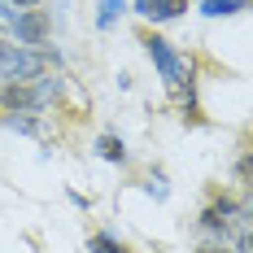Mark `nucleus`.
Returning <instances> with one entry per match:
<instances>
[{"instance_id":"nucleus-7","label":"nucleus","mask_w":253,"mask_h":253,"mask_svg":"<svg viewBox=\"0 0 253 253\" xmlns=\"http://www.w3.org/2000/svg\"><path fill=\"white\" fill-rule=\"evenodd\" d=\"M249 0H201V13L205 18H231V13H245Z\"/></svg>"},{"instance_id":"nucleus-4","label":"nucleus","mask_w":253,"mask_h":253,"mask_svg":"<svg viewBox=\"0 0 253 253\" xmlns=\"http://www.w3.org/2000/svg\"><path fill=\"white\" fill-rule=\"evenodd\" d=\"M48 70L44 52L40 48H18V44H4L0 48V79L4 83H31Z\"/></svg>"},{"instance_id":"nucleus-9","label":"nucleus","mask_w":253,"mask_h":253,"mask_svg":"<svg viewBox=\"0 0 253 253\" xmlns=\"http://www.w3.org/2000/svg\"><path fill=\"white\" fill-rule=\"evenodd\" d=\"M0 123L22 131V135H40V114H0Z\"/></svg>"},{"instance_id":"nucleus-13","label":"nucleus","mask_w":253,"mask_h":253,"mask_svg":"<svg viewBox=\"0 0 253 253\" xmlns=\"http://www.w3.org/2000/svg\"><path fill=\"white\" fill-rule=\"evenodd\" d=\"M236 179H240V183L249 179V153H240V162H236Z\"/></svg>"},{"instance_id":"nucleus-2","label":"nucleus","mask_w":253,"mask_h":253,"mask_svg":"<svg viewBox=\"0 0 253 253\" xmlns=\"http://www.w3.org/2000/svg\"><path fill=\"white\" fill-rule=\"evenodd\" d=\"M4 26H9L18 48H48V31H52L48 9H13L4 18Z\"/></svg>"},{"instance_id":"nucleus-6","label":"nucleus","mask_w":253,"mask_h":253,"mask_svg":"<svg viewBox=\"0 0 253 253\" xmlns=\"http://www.w3.org/2000/svg\"><path fill=\"white\" fill-rule=\"evenodd\" d=\"M131 9H135L144 22H175V18H183L188 0H135Z\"/></svg>"},{"instance_id":"nucleus-14","label":"nucleus","mask_w":253,"mask_h":253,"mask_svg":"<svg viewBox=\"0 0 253 253\" xmlns=\"http://www.w3.org/2000/svg\"><path fill=\"white\" fill-rule=\"evenodd\" d=\"M201 253H236V249H227V245H205Z\"/></svg>"},{"instance_id":"nucleus-12","label":"nucleus","mask_w":253,"mask_h":253,"mask_svg":"<svg viewBox=\"0 0 253 253\" xmlns=\"http://www.w3.org/2000/svg\"><path fill=\"white\" fill-rule=\"evenodd\" d=\"M144 192H149V197H157V201H166V197H170V188H166V175H162V170H153L149 183H144Z\"/></svg>"},{"instance_id":"nucleus-15","label":"nucleus","mask_w":253,"mask_h":253,"mask_svg":"<svg viewBox=\"0 0 253 253\" xmlns=\"http://www.w3.org/2000/svg\"><path fill=\"white\" fill-rule=\"evenodd\" d=\"M9 13H13V9H9V4H4V0H0V18H9Z\"/></svg>"},{"instance_id":"nucleus-10","label":"nucleus","mask_w":253,"mask_h":253,"mask_svg":"<svg viewBox=\"0 0 253 253\" xmlns=\"http://www.w3.org/2000/svg\"><path fill=\"white\" fill-rule=\"evenodd\" d=\"M87 253H131V249H126L118 236H109V231H96V236L87 240Z\"/></svg>"},{"instance_id":"nucleus-8","label":"nucleus","mask_w":253,"mask_h":253,"mask_svg":"<svg viewBox=\"0 0 253 253\" xmlns=\"http://www.w3.org/2000/svg\"><path fill=\"white\" fill-rule=\"evenodd\" d=\"M96 153H101L105 162H118V166H126V157H131L118 135H101V140H96Z\"/></svg>"},{"instance_id":"nucleus-16","label":"nucleus","mask_w":253,"mask_h":253,"mask_svg":"<svg viewBox=\"0 0 253 253\" xmlns=\"http://www.w3.org/2000/svg\"><path fill=\"white\" fill-rule=\"evenodd\" d=\"M197 4H201V0H197Z\"/></svg>"},{"instance_id":"nucleus-11","label":"nucleus","mask_w":253,"mask_h":253,"mask_svg":"<svg viewBox=\"0 0 253 253\" xmlns=\"http://www.w3.org/2000/svg\"><path fill=\"white\" fill-rule=\"evenodd\" d=\"M123 13H126V0H101V9H96V26L109 31L114 18H123Z\"/></svg>"},{"instance_id":"nucleus-1","label":"nucleus","mask_w":253,"mask_h":253,"mask_svg":"<svg viewBox=\"0 0 253 253\" xmlns=\"http://www.w3.org/2000/svg\"><path fill=\"white\" fill-rule=\"evenodd\" d=\"M144 52L153 57V66H157L162 83L170 87V96H175L183 109H197V96H192V66H188V57H183L166 35H149V40H144Z\"/></svg>"},{"instance_id":"nucleus-5","label":"nucleus","mask_w":253,"mask_h":253,"mask_svg":"<svg viewBox=\"0 0 253 253\" xmlns=\"http://www.w3.org/2000/svg\"><path fill=\"white\" fill-rule=\"evenodd\" d=\"M44 105L35 83H0V114H40Z\"/></svg>"},{"instance_id":"nucleus-3","label":"nucleus","mask_w":253,"mask_h":253,"mask_svg":"<svg viewBox=\"0 0 253 253\" xmlns=\"http://www.w3.org/2000/svg\"><path fill=\"white\" fill-rule=\"evenodd\" d=\"M197 227L210 236V240H218V245H227L231 236L240 231V201H231V197H214V201L201 210V218H197Z\"/></svg>"}]
</instances>
